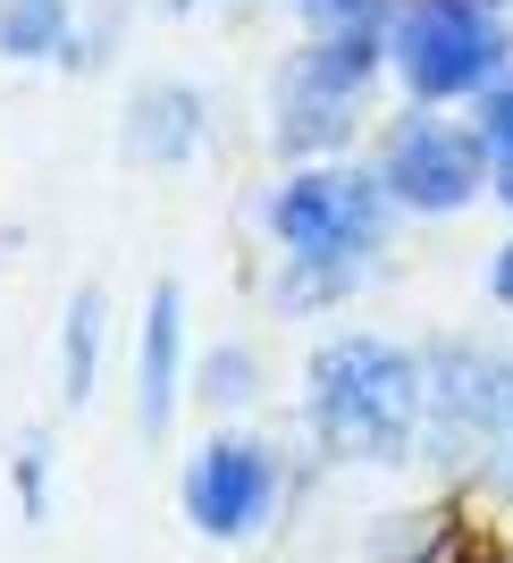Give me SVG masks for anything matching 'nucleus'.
I'll return each mask as SVG.
<instances>
[{
	"instance_id": "nucleus-1",
	"label": "nucleus",
	"mask_w": 513,
	"mask_h": 563,
	"mask_svg": "<svg viewBox=\"0 0 513 563\" xmlns=\"http://www.w3.org/2000/svg\"><path fill=\"white\" fill-rule=\"evenodd\" d=\"M304 412L312 446L328 463H404L429 438V353L396 345V336H320L304 362Z\"/></svg>"
},
{
	"instance_id": "nucleus-2",
	"label": "nucleus",
	"mask_w": 513,
	"mask_h": 563,
	"mask_svg": "<svg viewBox=\"0 0 513 563\" xmlns=\"http://www.w3.org/2000/svg\"><path fill=\"white\" fill-rule=\"evenodd\" d=\"M396 194L379 177V161H295L261 202V228L279 244V261H312V269H353L371 278L388 244H396Z\"/></svg>"
},
{
	"instance_id": "nucleus-3",
	"label": "nucleus",
	"mask_w": 513,
	"mask_h": 563,
	"mask_svg": "<svg viewBox=\"0 0 513 563\" xmlns=\"http://www.w3.org/2000/svg\"><path fill=\"white\" fill-rule=\"evenodd\" d=\"M513 68V0H396L388 76L421 110H471Z\"/></svg>"
},
{
	"instance_id": "nucleus-4",
	"label": "nucleus",
	"mask_w": 513,
	"mask_h": 563,
	"mask_svg": "<svg viewBox=\"0 0 513 563\" xmlns=\"http://www.w3.org/2000/svg\"><path fill=\"white\" fill-rule=\"evenodd\" d=\"M371 161H379V177H388L404 219H455V211H471V202H489V186H496L489 135H480L471 118L421 110V101H404V110L388 118V135H379Z\"/></svg>"
},
{
	"instance_id": "nucleus-5",
	"label": "nucleus",
	"mask_w": 513,
	"mask_h": 563,
	"mask_svg": "<svg viewBox=\"0 0 513 563\" xmlns=\"http://www.w3.org/2000/svg\"><path fill=\"white\" fill-rule=\"evenodd\" d=\"M279 505H286V463H279V446L244 421H219L203 446L186 454V471H177V514H186V530L210 539V547L270 539Z\"/></svg>"
},
{
	"instance_id": "nucleus-6",
	"label": "nucleus",
	"mask_w": 513,
	"mask_h": 563,
	"mask_svg": "<svg viewBox=\"0 0 513 563\" xmlns=\"http://www.w3.org/2000/svg\"><path fill=\"white\" fill-rule=\"evenodd\" d=\"M371 68H353L320 43H295L270 76V143L295 161H346L353 135H362V110H371Z\"/></svg>"
},
{
	"instance_id": "nucleus-7",
	"label": "nucleus",
	"mask_w": 513,
	"mask_h": 563,
	"mask_svg": "<svg viewBox=\"0 0 513 563\" xmlns=\"http://www.w3.org/2000/svg\"><path fill=\"white\" fill-rule=\"evenodd\" d=\"M194 396V362H186V286L161 278L135 311V429L168 438L177 404Z\"/></svg>"
},
{
	"instance_id": "nucleus-8",
	"label": "nucleus",
	"mask_w": 513,
	"mask_h": 563,
	"mask_svg": "<svg viewBox=\"0 0 513 563\" xmlns=\"http://www.w3.org/2000/svg\"><path fill=\"white\" fill-rule=\"evenodd\" d=\"M203 135H210V110L194 85H143L118 118V152L135 168H186L203 152Z\"/></svg>"
},
{
	"instance_id": "nucleus-9",
	"label": "nucleus",
	"mask_w": 513,
	"mask_h": 563,
	"mask_svg": "<svg viewBox=\"0 0 513 563\" xmlns=\"http://www.w3.org/2000/svg\"><path fill=\"white\" fill-rule=\"evenodd\" d=\"M304 18V43L337 51L353 68L388 76V34H396V0H295Z\"/></svg>"
},
{
	"instance_id": "nucleus-10",
	"label": "nucleus",
	"mask_w": 513,
	"mask_h": 563,
	"mask_svg": "<svg viewBox=\"0 0 513 563\" xmlns=\"http://www.w3.org/2000/svg\"><path fill=\"white\" fill-rule=\"evenodd\" d=\"M101 362H110V295H101V286H76V295H68V311H59V336H51L59 404H94Z\"/></svg>"
},
{
	"instance_id": "nucleus-11",
	"label": "nucleus",
	"mask_w": 513,
	"mask_h": 563,
	"mask_svg": "<svg viewBox=\"0 0 513 563\" xmlns=\"http://www.w3.org/2000/svg\"><path fill=\"white\" fill-rule=\"evenodd\" d=\"M0 59H18V68L85 59L76 51V9L68 0H0Z\"/></svg>"
},
{
	"instance_id": "nucleus-12",
	"label": "nucleus",
	"mask_w": 513,
	"mask_h": 563,
	"mask_svg": "<svg viewBox=\"0 0 513 563\" xmlns=\"http://www.w3.org/2000/svg\"><path fill=\"white\" fill-rule=\"evenodd\" d=\"M194 404L203 412H219V421H236V412H253L261 404V353L253 345H203L194 353Z\"/></svg>"
},
{
	"instance_id": "nucleus-13",
	"label": "nucleus",
	"mask_w": 513,
	"mask_h": 563,
	"mask_svg": "<svg viewBox=\"0 0 513 563\" xmlns=\"http://www.w3.org/2000/svg\"><path fill=\"white\" fill-rule=\"evenodd\" d=\"M362 295L353 269H312V261H279V278H270V311L279 320H312V311H337Z\"/></svg>"
},
{
	"instance_id": "nucleus-14",
	"label": "nucleus",
	"mask_w": 513,
	"mask_h": 563,
	"mask_svg": "<svg viewBox=\"0 0 513 563\" xmlns=\"http://www.w3.org/2000/svg\"><path fill=\"white\" fill-rule=\"evenodd\" d=\"M9 488H18V514L25 521H51V438L25 429L18 454H9Z\"/></svg>"
},
{
	"instance_id": "nucleus-15",
	"label": "nucleus",
	"mask_w": 513,
	"mask_h": 563,
	"mask_svg": "<svg viewBox=\"0 0 513 563\" xmlns=\"http://www.w3.org/2000/svg\"><path fill=\"white\" fill-rule=\"evenodd\" d=\"M471 126H480V135H489V152H496V161H513V68L505 76H496V85H489V93H480V101H471Z\"/></svg>"
},
{
	"instance_id": "nucleus-16",
	"label": "nucleus",
	"mask_w": 513,
	"mask_h": 563,
	"mask_svg": "<svg viewBox=\"0 0 513 563\" xmlns=\"http://www.w3.org/2000/svg\"><path fill=\"white\" fill-rule=\"evenodd\" d=\"M489 303H496V311H513V235L489 253Z\"/></svg>"
},
{
	"instance_id": "nucleus-17",
	"label": "nucleus",
	"mask_w": 513,
	"mask_h": 563,
	"mask_svg": "<svg viewBox=\"0 0 513 563\" xmlns=\"http://www.w3.org/2000/svg\"><path fill=\"white\" fill-rule=\"evenodd\" d=\"M489 202H505V211H513V161H496V186H489Z\"/></svg>"
},
{
	"instance_id": "nucleus-18",
	"label": "nucleus",
	"mask_w": 513,
	"mask_h": 563,
	"mask_svg": "<svg viewBox=\"0 0 513 563\" xmlns=\"http://www.w3.org/2000/svg\"><path fill=\"white\" fill-rule=\"evenodd\" d=\"M177 9H194V0H177Z\"/></svg>"
}]
</instances>
